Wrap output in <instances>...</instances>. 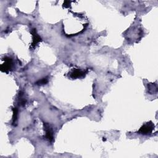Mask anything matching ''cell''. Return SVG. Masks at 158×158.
Returning <instances> with one entry per match:
<instances>
[{"instance_id":"cell-1","label":"cell","mask_w":158,"mask_h":158,"mask_svg":"<svg viewBox=\"0 0 158 158\" xmlns=\"http://www.w3.org/2000/svg\"><path fill=\"white\" fill-rule=\"evenodd\" d=\"M154 128V125L152 122H149L144 124L139 130L138 133L142 135H147L151 134Z\"/></svg>"},{"instance_id":"cell-2","label":"cell","mask_w":158,"mask_h":158,"mask_svg":"<svg viewBox=\"0 0 158 158\" xmlns=\"http://www.w3.org/2000/svg\"><path fill=\"white\" fill-rule=\"evenodd\" d=\"M44 126V130H45L46 135L45 137L46 139H48L49 142H52L54 139V136H53V130L50 126L49 124L47 123H44L43 124Z\"/></svg>"},{"instance_id":"cell-3","label":"cell","mask_w":158,"mask_h":158,"mask_svg":"<svg viewBox=\"0 0 158 158\" xmlns=\"http://www.w3.org/2000/svg\"><path fill=\"white\" fill-rule=\"evenodd\" d=\"M86 72L85 70H82L79 69H75L70 73V77L73 78H78L84 77L86 75Z\"/></svg>"},{"instance_id":"cell-4","label":"cell","mask_w":158,"mask_h":158,"mask_svg":"<svg viewBox=\"0 0 158 158\" xmlns=\"http://www.w3.org/2000/svg\"><path fill=\"white\" fill-rule=\"evenodd\" d=\"M4 60H5V62L3 63L1 65V70L2 72H7L12 68V59L10 58L7 57L4 58Z\"/></svg>"},{"instance_id":"cell-5","label":"cell","mask_w":158,"mask_h":158,"mask_svg":"<svg viewBox=\"0 0 158 158\" xmlns=\"http://www.w3.org/2000/svg\"><path fill=\"white\" fill-rule=\"evenodd\" d=\"M31 33L32 35V43H31V47L33 48H34L36 45L41 41V37L37 34L36 31V30L35 28H33L31 30Z\"/></svg>"},{"instance_id":"cell-6","label":"cell","mask_w":158,"mask_h":158,"mask_svg":"<svg viewBox=\"0 0 158 158\" xmlns=\"http://www.w3.org/2000/svg\"><path fill=\"white\" fill-rule=\"evenodd\" d=\"M13 116H12V123L14 124L17 118V108H13Z\"/></svg>"},{"instance_id":"cell-7","label":"cell","mask_w":158,"mask_h":158,"mask_svg":"<svg viewBox=\"0 0 158 158\" xmlns=\"http://www.w3.org/2000/svg\"><path fill=\"white\" fill-rule=\"evenodd\" d=\"M48 79H47L46 78H44L41 79V80L38 81L36 83V85H44V84L47 83H48Z\"/></svg>"}]
</instances>
